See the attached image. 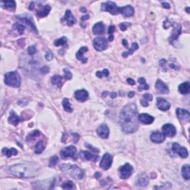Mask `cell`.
<instances>
[{"label": "cell", "instance_id": "1", "mask_svg": "<svg viewBox=\"0 0 190 190\" xmlns=\"http://www.w3.org/2000/svg\"><path fill=\"white\" fill-rule=\"evenodd\" d=\"M137 108L134 103L124 106L120 114L119 123L123 131L127 134L134 133L138 129V116Z\"/></svg>", "mask_w": 190, "mask_h": 190}, {"label": "cell", "instance_id": "2", "mask_svg": "<svg viewBox=\"0 0 190 190\" xmlns=\"http://www.w3.org/2000/svg\"><path fill=\"white\" fill-rule=\"evenodd\" d=\"M11 174L21 178H30L37 175V169L34 165L30 164H15L10 168Z\"/></svg>", "mask_w": 190, "mask_h": 190}, {"label": "cell", "instance_id": "3", "mask_svg": "<svg viewBox=\"0 0 190 190\" xmlns=\"http://www.w3.org/2000/svg\"><path fill=\"white\" fill-rule=\"evenodd\" d=\"M61 171L63 172L67 173L71 177L75 179H83L84 177V172L76 165H71V164H62L59 167Z\"/></svg>", "mask_w": 190, "mask_h": 190}, {"label": "cell", "instance_id": "4", "mask_svg": "<svg viewBox=\"0 0 190 190\" xmlns=\"http://www.w3.org/2000/svg\"><path fill=\"white\" fill-rule=\"evenodd\" d=\"M4 83L6 85L11 87L18 88L19 87L21 83V78L19 74L16 71H11L5 74Z\"/></svg>", "mask_w": 190, "mask_h": 190}, {"label": "cell", "instance_id": "5", "mask_svg": "<svg viewBox=\"0 0 190 190\" xmlns=\"http://www.w3.org/2000/svg\"><path fill=\"white\" fill-rule=\"evenodd\" d=\"M102 10L109 12L112 15H117L120 13V7L117 6L114 2L111 1H108L102 4Z\"/></svg>", "mask_w": 190, "mask_h": 190}, {"label": "cell", "instance_id": "6", "mask_svg": "<svg viewBox=\"0 0 190 190\" xmlns=\"http://www.w3.org/2000/svg\"><path fill=\"white\" fill-rule=\"evenodd\" d=\"M120 177L122 179H127L131 175L133 172V167L129 164H125L119 168Z\"/></svg>", "mask_w": 190, "mask_h": 190}, {"label": "cell", "instance_id": "7", "mask_svg": "<svg viewBox=\"0 0 190 190\" xmlns=\"http://www.w3.org/2000/svg\"><path fill=\"white\" fill-rule=\"evenodd\" d=\"M61 157L63 159L68 158H72L74 159L76 158V154H77V149L74 146H69L67 147L64 148L62 151H61Z\"/></svg>", "mask_w": 190, "mask_h": 190}, {"label": "cell", "instance_id": "8", "mask_svg": "<svg viewBox=\"0 0 190 190\" xmlns=\"http://www.w3.org/2000/svg\"><path fill=\"white\" fill-rule=\"evenodd\" d=\"M94 47L98 51L106 50L108 48L107 40L103 37H97L94 40Z\"/></svg>", "mask_w": 190, "mask_h": 190}, {"label": "cell", "instance_id": "9", "mask_svg": "<svg viewBox=\"0 0 190 190\" xmlns=\"http://www.w3.org/2000/svg\"><path fill=\"white\" fill-rule=\"evenodd\" d=\"M112 162H113V157L109 153H106L102 158L100 166L104 170H107L112 167Z\"/></svg>", "mask_w": 190, "mask_h": 190}, {"label": "cell", "instance_id": "10", "mask_svg": "<svg viewBox=\"0 0 190 190\" xmlns=\"http://www.w3.org/2000/svg\"><path fill=\"white\" fill-rule=\"evenodd\" d=\"M17 17H18V19H19V20L21 21V22H23L24 24H26L27 25H28V26L30 27V28H31V29L34 32L37 33V28H36L35 25H34V20H33V19L31 16H26V15H25V16L22 15V16H17Z\"/></svg>", "mask_w": 190, "mask_h": 190}, {"label": "cell", "instance_id": "11", "mask_svg": "<svg viewBox=\"0 0 190 190\" xmlns=\"http://www.w3.org/2000/svg\"><path fill=\"white\" fill-rule=\"evenodd\" d=\"M164 134L167 137H173L176 134V128L172 124H165L162 128Z\"/></svg>", "mask_w": 190, "mask_h": 190}, {"label": "cell", "instance_id": "12", "mask_svg": "<svg viewBox=\"0 0 190 190\" xmlns=\"http://www.w3.org/2000/svg\"><path fill=\"white\" fill-rule=\"evenodd\" d=\"M172 150L175 153L178 154L182 158H186L188 157V151L186 148L182 147L178 143H174L172 144Z\"/></svg>", "mask_w": 190, "mask_h": 190}, {"label": "cell", "instance_id": "13", "mask_svg": "<svg viewBox=\"0 0 190 190\" xmlns=\"http://www.w3.org/2000/svg\"><path fill=\"white\" fill-rule=\"evenodd\" d=\"M176 114L177 117L180 120L183 121V122H189L190 120V114L189 112L188 111L184 110L183 109H177L176 110Z\"/></svg>", "mask_w": 190, "mask_h": 190}, {"label": "cell", "instance_id": "14", "mask_svg": "<svg viewBox=\"0 0 190 190\" xmlns=\"http://www.w3.org/2000/svg\"><path fill=\"white\" fill-rule=\"evenodd\" d=\"M172 25L174 26V30H173L172 32V35L171 37H170V39H169L170 43L177 40L178 38L179 37V36H180V34H181L182 28H181V26H180L179 24L174 23L172 24Z\"/></svg>", "mask_w": 190, "mask_h": 190}, {"label": "cell", "instance_id": "15", "mask_svg": "<svg viewBox=\"0 0 190 190\" xmlns=\"http://www.w3.org/2000/svg\"><path fill=\"white\" fill-rule=\"evenodd\" d=\"M155 89L157 92L159 94H168L169 93V88L162 80H157L155 83Z\"/></svg>", "mask_w": 190, "mask_h": 190}, {"label": "cell", "instance_id": "16", "mask_svg": "<svg viewBox=\"0 0 190 190\" xmlns=\"http://www.w3.org/2000/svg\"><path fill=\"white\" fill-rule=\"evenodd\" d=\"M157 106H158V108L160 110L167 111L170 109V107H171V104H170L168 101L164 100V98L158 97V98L157 99Z\"/></svg>", "mask_w": 190, "mask_h": 190}, {"label": "cell", "instance_id": "17", "mask_svg": "<svg viewBox=\"0 0 190 190\" xmlns=\"http://www.w3.org/2000/svg\"><path fill=\"white\" fill-rule=\"evenodd\" d=\"M151 140L155 143H161L165 140V135L159 131H155L152 133L150 136Z\"/></svg>", "mask_w": 190, "mask_h": 190}, {"label": "cell", "instance_id": "18", "mask_svg": "<svg viewBox=\"0 0 190 190\" xmlns=\"http://www.w3.org/2000/svg\"><path fill=\"white\" fill-rule=\"evenodd\" d=\"M120 13L125 17H130V16H132L134 15V10L132 6L126 5L120 7Z\"/></svg>", "mask_w": 190, "mask_h": 190}, {"label": "cell", "instance_id": "19", "mask_svg": "<svg viewBox=\"0 0 190 190\" xmlns=\"http://www.w3.org/2000/svg\"><path fill=\"white\" fill-rule=\"evenodd\" d=\"M97 132L101 138L106 139L108 138L109 135V128L107 125L103 124L100 126H99V128L97 130Z\"/></svg>", "mask_w": 190, "mask_h": 190}, {"label": "cell", "instance_id": "20", "mask_svg": "<svg viewBox=\"0 0 190 190\" xmlns=\"http://www.w3.org/2000/svg\"><path fill=\"white\" fill-rule=\"evenodd\" d=\"M74 96L78 101L84 102L89 98V93L85 89H82V90L76 91L75 93H74Z\"/></svg>", "mask_w": 190, "mask_h": 190}, {"label": "cell", "instance_id": "21", "mask_svg": "<svg viewBox=\"0 0 190 190\" xmlns=\"http://www.w3.org/2000/svg\"><path fill=\"white\" fill-rule=\"evenodd\" d=\"M63 19L65 21V22H66V24L68 26H72L76 23L75 17H74V15L72 14V13H71L70 10H67L65 11V14L64 16Z\"/></svg>", "mask_w": 190, "mask_h": 190}, {"label": "cell", "instance_id": "22", "mask_svg": "<svg viewBox=\"0 0 190 190\" xmlns=\"http://www.w3.org/2000/svg\"><path fill=\"white\" fill-rule=\"evenodd\" d=\"M138 120L140 123L145 124V125H149V124L152 123L155 120V118L151 115L147 114H141L138 116Z\"/></svg>", "mask_w": 190, "mask_h": 190}, {"label": "cell", "instance_id": "23", "mask_svg": "<svg viewBox=\"0 0 190 190\" xmlns=\"http://www.w3.org/2000/svg\"><path fill=\"white\" fill-rule=\"evenodd\" d=\"M80 155L83 158L87 160V161H92L96 162L99 159V156L97 155H94L92 152H89L88 151H82L80 152Z\"/></svg>", "mask_w": 190, "mask_h": 190}, {"label": "cell", "instance_id": "24", "mask_svg": "<svg viewBox=\"0 0 190 190\" xmlns=\"http://www.w3.org/2000/svg\"><path fill=\"white\" fill-rule=\"evenodd\" d=\"M86 51H88V48L85 46V47L80 48V49L77 51V54H76V57L77 58V59L81 61L83 63H86L88 61L87 58L84 56L85 53H86Z\"/></svg>", "mask_w": 190, "mask_h": 190}, {"label": "cell", "instance_id": "25", "mask_svg": "<svg viewBox=\"0 0 190 190\" xmlns=\"http://www.w3.org/2000/svg\"><path fill=\"white\" fill-rule=\"evenodd\" d=\"M92 32L95 35H100L104 34L105 32V25L103 22H97L93 26Z\"/></svg>", "mask_w": 190, "mask_h": 190}, {"label": "cell", "instance_id": "26", "mask_svg": "<svg viewBox=\"0 0 190 190\" xmlns=\"http://www.w3.org/2000/svg\"><path fill=\"white\" fill-rule=\"evenodd\" d=\"M149 178L146 174H141L137 178L136 185L139 186H146L149 184Z\"/></svg>", "mask_w": 190, "mask_h": 190}, {"label": "cell", "instance_id": "27", "mask_svg": "<svg viewBox=\"0 0 190 190\" xmlns=\"http://www.w3.org/2000/svg\"><path fill=\"white\" fill-rule=\"evenodd\" d=\"M50 10L51 7L48 4H46V5L40 7V8L37 10V15L39 17H44V16H46L48 14Z\"/></svg>", "mask_w": 190, "mask_h": 190}, {"label": "cell", "instance_id": "28", "mask_svg": "<svg viewBox=\"0 0 190 190\" xmlns=\"http://www.w3.org/2000/svg\"><path fill=\"white\" fill-rule=\"evenodd\" d=\"M8 122L13 125H17L20 122V118L14 112H11L8 117Z\"/></svg>", "mask_w": 190, "mask_h": 190}, {"label": "cell", "instance_id": "29", "mask_svg": "<svg viewBox=\"0 0 190 190\" xmlns=\"http://www.w3.org/2000/svg\"><path fill=\"white\" fill-rule=\"evenodd\" d=\"M178 91L182 95H187L189 93L190 91V84L189 82H185L179 86Z\"/></svg>", "mask_w": 190, "mask_h": 190}, {"label": "cell", "instance_id": "30", "mask_svg": "<svg viewBox=\"0 0 190 190\" xmlns=\"http://www.w3.org/2000/svg\"><path fill=\"white\" fill-rule=\"evenodd\" d=\"M1 5L4 8L10 10H14L16 8V2L14 1H1Z\"/></svg>", "mask_w": 190, "mask_h": 190}, {"label": "cell", "instance_id": "31", "mask_svg": "<svg viewBox=\"0 0 190 190\" xmlns=\"http://www.w3.org/2000/svg\"><path fill=\"white\" fill-rule=\"evenodd\" d=\"M139 48L138 46V44H137V43H133L132 45H131V48H128V51L126 52H123L122 54L123 57L124 58H126L128 57L129 55H131L133 54V53H134V51H135L136 50H137Z\"/></svg>", "mask_w": 190, "mask_h": 190}, {"label": "cell", "instance_id": "32", "mask_svg": "<svg viewBox=\"0 0 190 190\" xmlns=\"http://www.w3.org/2000/svg\"><path fill=\"white\" fill-rule=\"evenodd\" d=\"M45 148V143L43 140H40L38 143L36 144L35 146V153L39 155V154H41L42 152L44 151Z\"/></svg>", "mask_w": 190, "mask_h": 190}, {"label": "cell", "instance_id": "33", "mask_svg": "<svg viewBox=\"0 0 190 190\" xmlns=\"http://www.w3.org/2000/svg\"><path fill=\"white\" fill-rule=\"evenodd\" d=\"M3 155H6L7 157L10 158L12 155H17L18 151L16 150L14 148H12V149H7V148H4L1 151Z\"/></svg>", "mask_w": 190, "mask_h": 190}, {"label": "cell", "instance_id": "34", "mask_svg": "<svg viewBox=\"0 0 190 190\" xmlns=\"http://www.w3.org/2000/svg\"><path fill=\"white\" fill-rule=\"evenodd\" d=\"M181 175L183 176V178L186 180H189L190 178V169H189V166L188 164L184 165L182 167V171H181Z\"/></svg>", "mask_w": 190, "mask_h": 190}, {"label": "cell", "instance_id": "35", "mask_svg": "<svg viewBox=\"0 0 190 190\" xmlns=\"http://www.w3.org/2000/svg\"><path fill=\"white\" fill-rule=\"evenodd\" d=\"M138 83H140V86L138 87L139 92H141L142 90H148L149 89V85H147L146 80L143 77H141V78L139 79Z\"/></svg>", "mask_w": 190, "mask_h": 190}, {"label": "cell", "instance_id": "36", "mask_svg": "<svg viewBox=\"0 0 190 190\" xmlns=\"http://www.w3.org/2000/svg\"><path fill=\"white\" fill-rule=\"evenodd\" d=\"M51 82L57 87H61L62 84V77L59 75H55L51 78Z\"/></svg>", "mask_w": 190, "mask_h": 190}, {"label": "cell", "instance_id": "37", "mask_svg": "<svg viewBox=\"0 0 190 190\" xmlns=\"http://www.w3.org/2000/svg\"><path fill=\"white\" fill-rule=\"evenodd\" d=\"M62 106H63L64 110H65V112H73V109H72V108H71V104H70L68 99H67V98L64 99L63 101H62Z\"/></svg>", "mask_w": 190, "mask_h": 190}, {"label": "cell", "instance_id": "38", "mask_svg": "<svg viewBox=\"0 0 190 190\" xmlns=\"http://www.w3.org/2000/svg\"><path fill=\"white\" fill-rule=\"evenodd\" d=\"M40 131H38V130H35L34 131H33V132H31V134H28V136L27 137V141L28 142H31L33 141V140H35L36 138H37V137H38L39 135H40Z\"/></svg>", "mask_w": 190, "mask_h": 190}, {"label": "cell", "instance_id": "39", "mask_svg": "<svg viewBox=\"0 0 190 190\" xmlns=\"http://www.w3.org/2000/svg\"><path fill=\"white\" fill-rule=\"evenodd\" d=\"M13 28H14V29L16 30V31H17L19 34H23L25 29V27L23 25H22V24H18V23L15 24V25H13Z\"/></svg>", "mask_w": 190, "mask_h": 190}, {"label": "cell", "instance_id": "40", "mask_svg": "<svg viewBox=\"0 0 190 190\" xmlns=\"http://www.w3.org/2000/svg\"><path fill=\"white\" fill-rule=\"evenodd\" d=\"M62 188L64 189H75V186H74V183L72 181H67L66 183H63L62 185Z\"/></svg>", "mask_w": 190, "mask_h": 190}, {"label": "cell", "instance_id": "41", "mask_svg": "<svg viewBox=\"0 0 190 190\" xmlns=\"http://www.w3.org/2000/svg\"><path fill=\"white\" fill-rule=\"evenodd\" d=\"M67 43V39L66 37H63L60 39H58V40H55L54 42V45L55 46H61L64 45L66 44Z\"/></svg>", "mask_w": 190, "mask_h": 190}, {"label": "cell", "instance_id": "42", "mask_svg": "<svg viewBox=\"0 0 190 190\" xmlns=\"http://www.w3.org/2000/svg\"><path fill=\"white\" fill-rule=\"evenodd\" d=\"M109 74V72L107 69H104L102 71H97V72L96 73V75H97V77H99V78H102L103 77H108Z\"/></svg>", "mask_w": 190, "mask_h": 190}, {"label": "cell", "instance_id": "43", "mask_svg": "<svg viewBox=\"0 0 190 190\" xmlns=\"http://www.w3.org/2000/svg\"><path fill=\"white\" fill-rule=\"evenodd\" d=\"M58 162V158L56 156H53L50 159V164H49V167H53L57 164Z\"/></svg>", "mask_w": 190, "mask_h": 190}, {"label": "cell", "instance_id": "44", "mask_svg": "<svg viewBox=\"0 0 190 190\" xmlns=\"http://www.w3.org/2000/svg\"><path fill=\"white\" fill-rule=\"evenodd\" d=\"M64 72H65V80H71V78H72V74H71V72H70V71L68 69H67V68H65L64 69Z\"/></svg>", "mask_w": 190, "mask_h": 190}, {"label": "cell", "instance_id": "45", "mask_svg": "<svg viewBox=\"0 0 190 190\" xmlns=\"http://www.w3.org/2000/svg\"><path fill=\"white\" fill-rule=\"evenodd\" d=\"M130 25L129 22H123V23L120 24V28L121 31H124L127 29L128 26Z\"/></svg>", "mask_w": 190, "mask_h": 190}, {"label": "cell", "instance_id": "46", "mask_svg": "<svg viewBox=\"0 0 190 190\" xmlns=\"http://www.w3.org/2000/svg\"><path fill=\"white\" fill-rule=\"evenodd\" d=\"M36 52H37V48H36V47L34 45L30 46L28 48V53L30 55H34V54H36Z\"/></svg>", "mask_w": 190, "mask_h": 190}, {"label": "cell", "instance_id": "47", "mask_svg": "<svg viewBox=\"0 0 190 190\" xmlns=\"http://www.w3.org/2000/svg\"><path fill=\"white\" fill-rule=\"evenodd\" d=\"M143 99H144L147 102H150L152 100V95H150V94H145V95H143Z\"/></svg>", "mask_w": 190, "mask_h": 190}, {"label": "cell", "instance_id": "48", "mask_svg": "<svg viewBox=\"0 0 190 190\" xmlns=\"http://www.w3.org/2000/svg\"><path fill=\"white\" fill-rule=\"evenodd\" d=\"M53 58H54V55H53V54H52L51 51H48L46 53L45 59H47L48 61L52 60V59H53Z\"/></svg>", "mask_w": 190, "mask_h": 190}, {"label": "cell", "instance_id": "49", "mask_svg": "<svg viewBox=\"0 0 190 190\" xmlns=\"http://www.w3.org/2000/svg\"><path fill=\"white\" fill-rule=\"evenodd\" d=\"M49 68L48 66H43V68L40 69V71H41V73H43V74H47V73L49 72Z\"/></svg>", "mask_w": 190, "mask_h": 190}, {"label": "cell", "instance_id": "50", "mask_svg": "<svg viewBox=\"0 0 190 190\" xmlns=\"http://www.w3.org/2000/svg\"><path fill=\"white\" fill-rule=\"evenodd\" d=\"M140 103H141V105L143 106H144V107H147V106H149V102H147L146 100H145L144 99H142L141 100H140Z\"/></svg>", "mask_w": 190, "mask_h": 190}, {"label": "cell", "instance_id": "51", "mask_svg": "<svg viewBox=\"0 0 190 190\" xmlns=\"http://www.w3.org/2000/svg\"><path fill=\"white\" fill-rule=\"evenodd\" d=\"M86 147H88V148H91V150H92L93 151V152H97V153H98L99 152H100V150H99V149H97V148H94V147H92V146H91V145H89V144H86Z\"/></svg>", "mask_w": 190, "mask_h": 190}, {"label": "cell", "instance_id": "52", "mask_svg": "<svg viewBox=\"0 0 190 190\" xmlns=\"http://www.w3.org/2000/svg\"><path fill=\"white\" fill-rule=\"evenodd\" d=\"M114 26H113V25H111L110 27H109V34H110V35H112V34L114 33Z\"/></svg>", "mask_w": 190, "mask_h": 190}, {"label": "cell", "instance_id": "53", "mask_svg": "<svg viewBox=\"0 0 190 190\" xmlns=\"http://www.w3.org/2000/svg\"><path fill=\"white\" fill-rule=\"evenodd\" d=\"M72 135L73 136H74V143H77V141H78V140H79V138H80V136H79V134H72Z\"/></svg>", "mask_w": 190, "mask_h": 190}, {"label": "cell", "instance_id": "54", "mask_svg": "<svg viewBox=\"0 0 190 190\" xmlns=\"http://www.w3.org/2000/svg\"><path fill=\"white\" fill-rule=\"evenodd\" d=\"M162 6L164 7V8L167 9H169L170 8V4L167 2H163L162 3Z\"/></svg>", "mask_w": 190, "mask_h": 190}, {"label": "cell", "instance_id": "55", "mask_svg": "<svg viewBox=\"0 0 190 190\" xmlns=\"http://www.w3.org/2000/svg\"><path fill=\"white\" fill-rule=\"evenodd\" d=\"M127 82H128V84L131 85V86H134V85L135 84V82H134V80H133L132 79H131V78H128V80H127Z\"/></svg>", "mask_w": 190, "mask_h": 190}, {"label": "cell", "instance_id": "56", "mask_svg": "<svg viewBox=\"0 0 190 190\" xmlns=\"http://www.w3.org/2000/svg\"><path fill=\"white\" fill-rule=\"evenodd\" d=\"M166 63H167V61H166L165 59H161V61H160V64H161V66L164 67V65H165Z\"/></svg>", "mask_w": 190, "mask_h": 190}, {"label": "cell", "instance_id": "57", "mask_svg": "<svg viewBox=\"0 0 190 190\" xmlns=\"http://www.w3.org/2000/svg\"><path fill=\"white\" fill-rule=\"evenodd\" d=\"M95 176L96 178L98 179V178H100V177H101V176H102V174H101V173L99 172H96V173H95Z\"/></svg>", "mask_w": 190, "mask_h": 190}, {"label": "cell", "instance_id": "58", "mask_svg": "<svg viewBox=\"0 0 190 190\" xmlns=\"http://www.w3.org/2000/svg\"><path fill=\"white\" fill-rule=\"evenodd\" d=\"M89 19V15H86V16H82L81 20L82 21H85V20H87V19Z\"/></svg>", "mask_w": 190, "mask_h": 190}, {"label": "cell", "instance_id": "59", "mask_svg": "<svg viewBox=\"0 0 190 190\" xmlns=\"http://www.w3.org/2000/svg\"><path fill=\"white\" fill-rule=\"evenodd\" d=\"M123 45L125 47L128 48V42L126 40H123Z\"/></svg>", "mask_w": 190, "mask_h": 190}, {"label": "cell", "instance_id": "60", "mask_svg": "<svg viewBox=\"0 0 190 190\" xmlns=\"http://www.w3.org/2000/svg\"><path fill=\"white\" fill-rule=\"evenodd\" d=\"M134 95H135V93H134V92H129V93H128V97H133L134 96Z\"/></svg>", "mask_w": 190, "mask_h": 190}, {"label": "cell", "instance_id": "61", "mask_svg": "<svg viewBox=\"0 0 190 190\" xmlns=\"http://www.w3.org/2000/svg\"><path fill=\"white\" fill-rule=\"evenodd\" d=\"M34 4H35V3H34V2H31V4H30V6H29L30 10H33V9H34Z\"/></svg>", "mask_w": 190, "mask_h": 190}, {"label": "cell", "instance_id": "62", "mask_svg": "<svg viewBox=\"0 0 190 190\" xmlns=\"http://www.w3.org/2000/svg\"><path fill=\"white\" fill-rule=\"evenodd\" d=\"M111 97L112 98H115V97H117V94L115 92H112V93H111Z\"/></svg>", "mask_w": 190, "mask_h": 190}, {"label": "cell", "instance_id": "63", "mask_svg": "<svg viewBox=\"0 0 190 190\" xmlns=\"http://www.w3.org/2000/svg\"><path fill=\"white\" fill-rule=\"evenodd\" d=\"M114 40V36L112 34V35L109 36V41H112V40Z\"/></svg>", "mask_w": 190, "mask_h": 190}, {"label": "cell", "instance_id": "64", "mask_svg": "<svg viewBox=\"0 0 190 190\" xmlns=\"http://www.w3.org/2000/svg\"><path fill=\"white\" fill-rule=\"evenodd\" d=\"M189 7H188V8H187V9H186V10H187V13H189Z\"/></svg>", "mask_w": 190, "mask_h": 190}]
</instances>
